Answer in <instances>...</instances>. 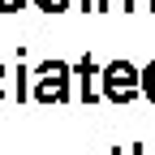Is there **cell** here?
<instances>
[{"label": "cell", "mask_w": 155, "mask_h": 155, "mask_svg": "<svg viewBox=\"0 0 155 155\" xmlns=\"http://www.w3.org/2000/svg\"><path fill=\"white\" fill-rule=\"evenodd\" d=\"M5 91H9V86H5V65H0V99H5Z\"/></svg>", "instance_id": "9"}, {"label": "cell", "mask_w": 155, "mask_h": 155, "mask_svg": "<svg viewBox=\"0 0 155 155\" xmlns=\"http://www.w3.org/2000/svg\"><path fill=\"white\" fill-rule=\"evenodd\" d=\"M35 5L43 9V13H65V9H69V0H35Z\"/></svg>", "instance_id": "5"}, {"label": "cell", "mask_w": 155, "mask_h": 155, "mask_svg": "<svg viewBox=\"0 0 155 155\" xmlns=\"http://www.w3.org/2000/svg\"><path fill=\"white\" fill-rule=\"evenodd\" d=\"M108 155H121V147H112V151H108Z\"/></svg>", "instance_id": "10"}, {"label": "cell", "mask_w": 155, "mask_h": 155, "mask_svg": "<svg viewBox=\"0 0 155 155\" xmlns=\"http://www.w3.org/2000/svg\"><path fill=\"white\" fill-rule=\"evenodd\" d=\"M99 95L108 104H134L138 99V69H134L129 61H112L99 69Z\"/></svg>", "instance_id": "2"}, {"label": "cell", "mask_w": 155, "mask_h": 155, "mask_svg": "<svg viewBox=\"0 0 155 155\" xmlns=\"http://www.w3.org/2000/svg\"><path fill=\"white\" fill-rule=\"evenodd\" d=\"M121 9L125 13H147V9H155V0H125Z\"/></svg>", "instance_id": "6"}, {"label": "cell", "mask_w": 155, "mask_h": 155, "mask_svg": "<svg viewBox=\"0 0 155 155\" xmlns=\"http://www.w3.org/2000/svg\"><path fill=\"white\" fill-rule=\"evenodd\" d=\"M35 86L26 91L30 99L39 104H69V82H73V73L65 61H43V65H35Z\"/></svg>", "instance_id": "1"}, {"label": "cell", "mask_w": 155, "mask_h": 155, "mask_svg": "<svg viewBox=\"0 0 155 155\" xmlns=\"http://www.w3.org/2000/svg\"><path fill=\"white\" fill-rule=\"evenodd\" d=\"M69 73L78 78V99L82 104H99L104 95H99V65H95V56L86 52L78 65H69Z\"/></svg>", "instance_id": "3"}, {"label": "cell", "mask_w": 155, "mask_h": 155, "mask_svg": "<svg viewBox=\"0 0 155 155\" xmlns=\"http://www.w3.org/2000/svg\"><path fill=\"white\" fill-rule=\"evenodd\" d=\"M138 91L147 95V99L155 104V61L147 65V69H138Z\"/></svg>", "instance_id": "4"}, {"label": "cell", "mask_w": 155, "mask_h": 155, "mask_svg": "<svg viewBox=\"0 0 155 155\" xmlns=\"http://www.w3.org/2000/svg\"><path fill=\"white\" fill-rule=\"evenodd\" d=\"M22 5H26V0H0V13H17Z\"/></svg>", "instance_id": "8"}, {"label": "cell", "mask_w": 155, "mask_h": 155, "mask_svg": "<svg viewBox=\"0 0 155 155\" xmlns=\"http://www.w3.org/2000/svg\"><path fill=\"white\" fill-rule=\"evenodd\" d=\"M121 5H125V0H121ZM108 9H116V0H95V5H91V13H108Z\"/></svg>", "instance_id": "7"}]
</instances>
